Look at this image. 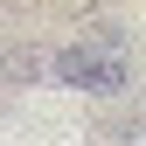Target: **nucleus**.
I'll return each mask as SVG.
<instances>
[{
	"label": "nucleus",
	"mask_w": 146,
	"mask_h": 146,
	"mask_svg": "<svg viewBox=\"0 0 146 146\" xmlns=\"http://www.w3.org/2000/svg\"><path fill=\"white\" fill-rule=\"evenodd\" d=\"M0 77H49V63H42V49H0Z\"/></svg>",
	"instance_id": "2"
},
{
	"label": "nucleus",
	"mask_w": 146,
	"mask_h": 146,
	"mask_svg": "<svg viewBox=\"0 0 146 146\" xmlns=\"http://www.w3.org/2000/svg\"><path fill=\"white\" fill-rule=\"evenodd\" d=\"M49 77L111 98V90H125V63L111 56V49H56V56H49Z\"/></svg>",
	"instance_id": "1"
}]
</instances>
